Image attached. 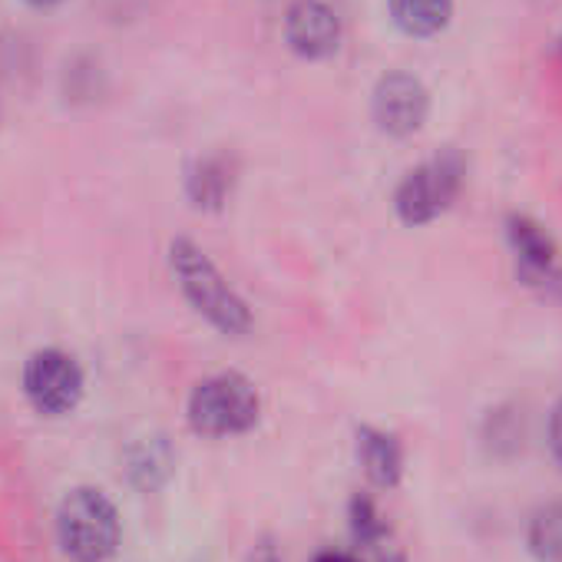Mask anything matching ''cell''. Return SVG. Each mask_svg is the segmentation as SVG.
I'll return each instance as SVG.
<instances>
[{"instance_id": "5", "label": "cell", "mask_w": 562, "mask_h": 562, "mask_svg": "<svg viewBox=\"0 0 562 562\" xmlns=\"http://www.w3.org/2000/svg\"><path fill=\"white\" fill-rule=\"evenodd\" d=\"M24 394L47 417L70 414L83 397V371L77 358L57 348L37 351L24 368Z\"/></svg>"}, {"instance_id": "16", "label": "cell", "mask_w": 562, "mask_h": 562, "mask_svg": "<svg viewBox=\"0 0 562 562\" xmlns=\"http://www.w3.org/2000/svg\"><path fill=\"white\" fill-rule=\"evenodd\" d=\"M31 4H37V8H50V4H57V0H31Z\"/></svg>"}, {"instance_id": "2", "label": "cell", "mask_w": 562, "mask_h": 562, "mask_svg": "<svg viewBox=\"0 0 562 562\" xmlns=\"http://www.w3.org/2000/svg\"><path fill=\"white\" fill-rule=\"evenodd\" d=\"M57 536L70 559L106 562L120 546V513L100 490H74L57 513Z\"/></svg>"}, {"instance_id": "8", "label": "cell", "mask_w": 562, "mask_h": 562, "mask_svg": "<svg viewBox=\"0 0 562 562\" xmlns=\"http://www.w3.org/2000/svg\"><path fill=\"white\" fill-rule=\"evenodd\" d=\"M509 245H513V251H516V258H519V265L526 268V271H532V274H546V278H552L555 274V245H552V238L542 232V225H536L532 218H526V215H513L509 218Z\"/></svg>"}, {"instance_id": "1", "label": "cell", "mask_w": 562, "mask_h": 562, "mask_svg": "<svg viewBox=\"0 0 562 562\" xmlns=\"http://www.w3.org/2000/svg\"><path fill=\"white\" fill-rule=\"evenodd\" d=\"M169 265L179 281L186 302L222 335H245L251 328L248 305L232 292V285L222 278V271L212 265V258L189 238H176L169 245Z\"/></svg>"}, {"instance_id": "11", "label": "cell", "mask_w": 562, "mask_h": 562, "mask_svg": "<svg viewBox=\"0 0 562 562\" xmlns=\"http://www.w3.org/2000/svg\"><path fill=\"white\" fill-rule=\"evenodd\" d=\"M189 199L199 205V209H218L232 189V169L225 166V159L218 156H209V159H199L189 172Z\"/></svg>"}, {"instance_id": "10", "label": "cell", "mask_w": 562, "mask_h": 562, "mask_svg": "<svg viewBox=\"0 0 562 562\" xmlns=\"http://www.w3.org/2000/svg\"><path fill=\"white\" fill-rule=\"evenodd\" d=\"M394 24L411 37H434L453 18V0H391Z\"/></svg>"}, {"instance_id": "6", "label": "cell", "mask_w": 562, "mask_h": 562, "mask_svg": "<svg viewBox=\"0 0 562 562\" xmlns=\"http://www.w3.org/2000/svg\"><path fill=\"white\" fill-rule=\"evenodd\" d=\"M430 97L411 74H387L374 90V120L391 136L417 133L427 120Z\"/></svg>"}, {"instance_id": "14", "label": "cell", "mask_w": 562, "mask_h": 562, "mask_svg": "<svg viewBox=\"0 0 562 562\" xmlns=\"http://www.w3.org/2000/svg\"><path fill=\"white\" fill-rule=\"evenodd\" d=\"M549 443H552L555 460L562 463V404L552 411V420H549Z\"/></svg>"}, {"instance_id": "4", "label": "cell", "mask_w": 562, "mask_h": 562, "mask_svg": "<svg viewBox=\"0 0 562 562\" xmlns=\"http://www.w3.org/2000/svg\"><path fill=\"white\" fill-rule=\"evenodd\" d=\"M460 179H463V166L453 153L427 159L424 166L411 169L404 176V182L397 186V195H394L397 215L407 225L434 222L440 212H447L453 205V199L460 192Z\"/></svg>"}, {"instance_id": "15", "label": "cell", "mask_w": 562, "mask_h": 562, "mask_svg": "<svg viewBox=\"0 0 562 562\" xmlns=\"http://www.w3.org/2000/svg\"><path fill=\"white\" fill-rule=\"evenodd\" d=\"M315 562H358L355 555H348V552H322Z\"/></svg>"}, {"instance_id": "12", "label": "cell", "mask_w": 562, "mask_h": 562, "mask_svg": "<svg viewBox=\"0 0 562 562\" xmlns=\"http://www.w3.org/2000/svg\"><path fill=\"white\" fill-rule=\"evenodd\" d=\"M529 546L542 562H562V503L539 509L529 529Z\"/></svg>"}, {"instance_id": "13", "label": "cell", "mask_w": 562, "mask_h": 562, "mask_svg": "<svg viewBox=\"0 0 562 562\" xmlns=\"http://www.w3.org/2000/svg\"><path fill=\"white\" fill-rule=\"evenodd\" d=\"M351 526H355V536L364 539V542H378L387 532V526L381 522V513L374 509V503L361 499V496L351 506Z\"/></svg>"}, {"instance_id": "9", "label": "cell", "mask_w": 562, "mask_h": 562, "mask_svg": "<svg viewBox=\"0 0 562 562\" xmlns=\"http://www.w3.org/2000/svg\"><path fill=\"white\" fill-rule=\"evenodd\" d=\"M358 457L364 473L371 476V483L378 486H394L401 480L404 470V453L401 443L391 434L381 430H361L358 434Z\"/></svg>"}, {"instance_id": "7", "label": "cell", "mask_w": 562, "mask_h": 562, "mask_svg": "<svg viewBox=\"0 0 562 562\" xmlns=\"http://www.w3.org/2000/svg\"><path fill=\"white\" fill-rule=\"evenodd\" d=\"M285 41L305 60H325L341 44V21L322 0H295L285 14Z\"/></svg>"}, {"instance_id": "3", "label": "cell", "mask_w": 562, "mask_h": 562, "mask_svg": "<svg viewBox=\"0 0 562 562\" xmlns=\"http://www.w3.org/2000/svg\"><path fill=\"white\" fill-rule=\"evenodd\" d=\"M258 391L241 374H215L195 384L189 397V424L205 437L245 434L258 420Z\"/></svg>"}]
</instances>
